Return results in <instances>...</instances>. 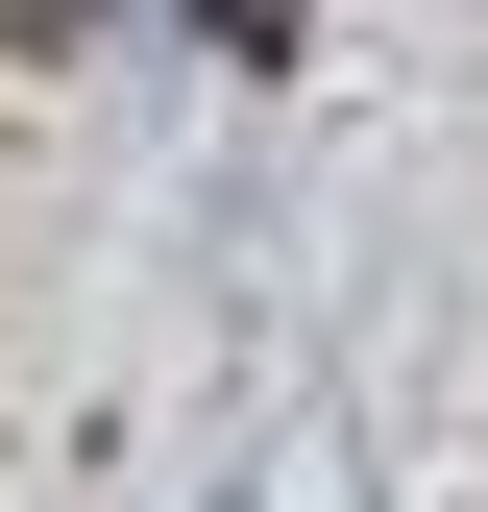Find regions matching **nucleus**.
I'll list each match as a JSON object with an SVG mask.
<instances>
[{
	"label": "nucleus",
	"instance_id": "nucleus-1",
	"mask_svg": "<svg viewBox=\"0 0 488 512\" xmlns=\"http://www.w3.org/2000/svg\"><path fill=\"white\" fill-rule=\"evenodd\" d=\"M196 49H244V74H269V49H293V0H196Z\"/></svg>",
	"mask_w": 488,
	"mask_h": 512
}]
</instances>
